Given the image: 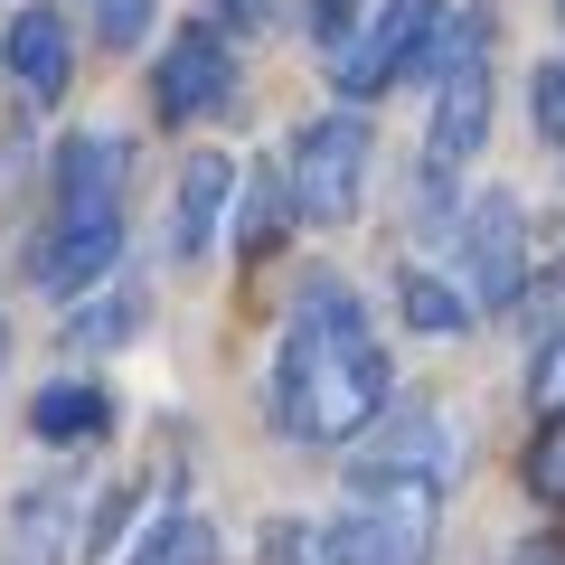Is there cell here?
Segmentation results:
<instances>
[{
	"instance_id": "6da1fadb",
	"label": "cell",
	"mask_w": 565,
	"mask_h": 565,
	"mask_svg": "<svg viewBox=\"0 0 565 565\" xmlns=\"http://www.w3.org/2000/svg\"><path fill=\"white\" fill-rule=\"evenodd\" d=\"M377 405H386V349L367 330V302L340 274H302L274 359V424L292 444H349V434H367Z\"/></svg>"
},
{
	"instance_id": "7a4b0ae2",
	"label": "cell",
	"mask_w": 565,
	"mask_h": 565,
	"mask_svg": "<svg viewBox=\"0 0 565 565\" xmlns=\"http://www.w3.org/2000/svg\"><path fill=\"white\" fill-rule=\"evenodd\" d=\"M122 180H132V141L122 132H66L57 151V207L39 236V282L76 302L85 282L122 264Z\"/></svg>"
},
{
	"instance_id": "3957f363",
	"label": "cell",
	"mask_w": 565,
	"mask_h": 565,
	"mask_svg": "<svg viewBox=\"0 0 565 565\" xmlns=\"http://www.w3.org/2000/svg\"><path fill=\"white\" fill-rule=\"evenodd\" d=\"M452 462H462V434H452L444 405H396V415L349 452V490H367V500H386V490H434V500H444Z\"/></svg>"
},
{
	"instance_id": "277c9868",
	"label": "cell",
	"mask_w": 565,
	"mask_h": 565,
	"mask_svg": "<svg viewBox=\"0 0 565 565\" xmlns=\"http://www.w3.org/2000/svg\"><path fill=\"white\" fill-rule=\"evenodd\" d=\"M444 0H386L377 20H367V39H349V57H330V85H340L349 104L386 95L396 76H415V66H444Z\"/></svg>"
},
{
	"instance_id": "5b68a950",
	"label": "cell",
	"mask_w": 565,
	"mask_h": 565,
	"mask_svg": "<svg viewBox=\"0 0 565 565\" xmlns=\"http://www.w3.org/2000/svg\"><path fill=\"white\" fill-rule=\"evenodd\" d=\"M424 556H434V490H386L302 537V565H424Z\"/></svg>"
},
{
	"instance_id": "8992f818",
	"label": "cell",
	"mask_w": 565,
	"mask_h": 565,
	"mask_svg": "<svg viewBox=\"0 0 565 565\" xmlns=\"http://www.w3.org/2000/svg\"><path fill=\"white\" fill-rule=\"evenodd\" d=\"M367 122L359 114H321V122H302L292 132V207H302L311 226H349L359 217V199H367Z\"/></svg>"
},
{
	"instance_id": "52a82bcc",
	"label": "cell",
	"mask_w": 565,
	"mask_h": 565,
	"mask_svg": "<svg viewBox=\"0 0 565 565\" xmlns=\"http://www.w3.org/2000/svg\"><path fill=\"white\" fill-rule=\"evenodd\" d=\"M490 132V10H462L434 66V161L462 170Z\"/></svg>"
},
{
	"instance_id": "ba28073f",
	"label": "cell",
	"mask_w": 565,
	"mask_h": 565,
	"mask_svg": "<svg viewBox=\"0 0 565 565\" xmlns=\"http://www.w3.org/2000/svg\"><path fill=\"white\" fill-rule=\"evenodd\" d=\"M462 282H471L481 311H519L527 302V207L509 199V189L471 199V217H462Z\"/></svg>"
},
{
	"instance_id": "9c48e42d",
	"label": "cell",
	"mask_w": 565,
	"mask_h": 565,
	"mask_svg": "<svg viewBox=\"0 0 565 565\" xmlns=\"http://www.w3.org/2000/svg\"><path fill=\"white\" fill-rule=\"evenodd\" d=\"M151 104H161L170 122H207L236 104V47H226L217 20H189L180 39L161 47V66H151Z\"/></svg>"
},
{
	"instance_id": "30bf717a",
	"label": "cell",
	"mask_w": 565,
	"mask_h": 565,
	"mask_svg": "<svg viewBox=\"0 0 565 565\" xmlns=\"http://www.w3.org/2000/svg\"><path fill=\"white\" fill-rule=\"evenodd\" d=\"M0 57H10V76H20L29 104H57L66 76H76V39H66V10H47V0H29L20 20L0 29Z\"/></svg>"
},
{
	"instance_id": "8fae6325",
	"label": "cell",
	"mask_w": 565,
	"mask_h": 565,
	"mask_svg": "<svg viewBox=\"0 0 565 565\" xmlns=\"http://www.w3.org/2000/svg\"><path fill=\"white\" fill-rule=\"evenodd\" d=\"M29 434H39V444H57V452H85L95 434H114V396H104V386H85V377H57V386H39V396H29Z\"/></svg>"
},
{
	"instance_id": "7c38bea8",
	"label": "cell",
	"mask_w": 565,
	"mask_h": 565,
	"mask_svg": "<svg viewBox=\"0 0 565 565\" xmlns=\"http://www.w3.org/2000/svg\"><path fill=\"white\" fill-rule=\"evenodd\" d=\"M226 199H236V161L226 151H189V170H180V255H207L217 245V226H226Z\"/></svg>"
},
{
	"instance_id": "4fadbf2b",
	"label": "cell",
	"mask_w": 565,
	"mask_h": 565,
	"mask_svg": "<svg viewBox=\"0 0 565 565\" xmlns=\"http://www.w3.org/2000/svg\"><path fill=\"white\" fill-rule=\"evenodd\" d=\"M282 217H302V207H292V170L264 161V170H255V189H245V207H236V255L255 264L264 245L282 236Z\"/></svg>"
},
{
	"instance_id": "5bb4252c",
	"label": "cell",
	"mask_w": 565,
	"mask_h": 565,
	"mask_svg": "<svg viewBox=\"0 0 565 565\" xmlns=\"http://www.w3.org/2000/svg\"><path fill=\"white\" fill-rule=\"evenodd\" d=\"M396 311H405L415 330H434V340H452V330H471V302L452 292L444 274H405V282H396Z\"/></svg>"
},
{
	"instance_id": "9a60e30c",
	"label": "cell",
	"mask_w": 565,
	"mask_h": 565,
	"mask_svg": "<svg viewBox=\"0 0 565 565\" xmlns=\"http://www.w3.org/2000/svg\"><path fill=\"white\" fill-rule=\"evenodd\" d=\"M141 330V292H104V302L66 311V349H122Z\"/></svg>"
},
{
	"instance_id": "2e32d148",
	"label": "cell",
	"mask_w": 565,
	"mask_h": 565,
	"mask_svg": "<svg viewBox=\"0 0 565 565\" xmlns=\"http://www.w3.org/2000/svg\"><path fill=\"white\" fill-rule=\"evenodd\" d=\"M207 556H217L207 519H199V509H170V519L141 537V556H132V565H207Z\"/></svg>"
},
{
	"instance_id": "e0dca14e",
	"label": "cell",
	"mask_w": 565,
	"mask_h": 565,
	"mask_svg": "<svg viewBox=\"0 0 565 565\" xmlns=\"http://www.w3.org/2000/svg\"><path fill=\"white\" fill-rule=\"evenodd\" d=\"M527 490H537L546 509H565V405L527 434Z\"/></svg>"
},
{
	"instance_id": "ac0fdd59",
	"label": "cell",
	"mask_w": 565,
	"mask_h": 565,
	"mask_svg": "<svg viewBox=\"0 0 565 565\" xmlns=\"http://www.w3.org/2000/svg\"><path fill=\"white\" fill-rule=\"evenodd\" d=\"M527 114H537V141H565V57H546L527 76Z\"/></svg>"
},
{
	"instance_id": "d6986e66",
	"label": "cell",
	"mask_w": 565,
	"mask_h": 565,
	"mask_svg": "<svg viewBox=\"0 0 565 565\" xmlns=\"http://www.w3.org/2000/svg\"><path fill=\"white\" fill-rule=\"evenodd\" d=\"M57 509L66 500H20V556L10 565H57Z\"/></svg>"
},
{
	"instance_id": "ffe728a7",
	"label": "cell",
	"mask_w": 565,
	"mask_h": 565,
	"mask_svg": "<svg viewBox=\"0 0 565 565\" xmlns=\"http://www.w3.org/2000/svg\"><path fill=\"white\" fill-rule=\"evenodd\" d=\"M151 10H161V0H95V39L104 47H141L151 39Z\"/></svg>"
},
{
	"instance_id": "44dd1931",
	"label": "cell",
	"mask_w": 565,
	"mask_h": 565,
	"mask_svg": "<svg viewBox=\"0 0 565 565\" xmlns=\"http://www.w3.org/2000/svg\"><path fill=\"white\" fill-rule=\"evenodd\" d=\"M349 29H359V0H311V39H321V57H349Z\"/></svg>"
},
{
	"instance_id": "7402d4cb",
	"label": "cell",
	"mask_w": 565,
	"mask_h": 565,
	"mask_svg": "<svg viewBox=\"0 0 565 565\" xmlns=\"http://www.w3.org/2000/svg\"><path fill=\"white\" fill-rule=\"evenodd\" d=\"M537 405H546V415L565 405V330H546V359H537Z\"/></svg>"
},
{
	"instance_id": "603a6c76",
	"label": "cell",
	"mask_w": 565,
	"mask_h": 565,
	"mask_svg": "<svg viewBox=\"0 0 565 565\" xmlns=\"http://www.w3.org/2000/svg\"><path fill=\"white\" fill-rule=\"evenodd\" d=\"M274 20V0H217V29H264Z\"/></svg>"
},
{
	"instance_id": "cb8c5ba5",
	"label": "cell",
	"mask_w": 565,
	"mask_h": 565,
	"mask_svg": "<svg viewBox=\"0 0 565 565\" xmlns=\"http://www.w3.org/2000/svg\"><path fill=\"white\" fill-rule=\"evenodd\" d=\"M509 565H565V546H519Z\"/></svg>"
},
{
	"instance_id": "d4e9b609",
	"label": "cell",
	"mask_w": 565,
	"mask_h": 565,
	"mask_svg": "<svg viewBox=\"0 0 565 565\" xmlns=\"http://www.w3.org/2000/svg\"><path fill=\"white\" fill-rule=\"evenodd\" d=\"M537 311H565V264H556V292H546V302Z\"/></svg>"
},
{
	"instance_id": "484cf974",
	"label": "cell",
	"mask_w": 565,
	"mask_h": 565,
	"mask_svg": "<svg viewBox=\"0 0 565 565\" xmlns=\"http://www.w3.org/2000/svg\"><path fill=\"white\" fill-rule=\"evenodd\" d=\"M556 10H565V0H556Z\"/></svg>"
}]
</instances>
